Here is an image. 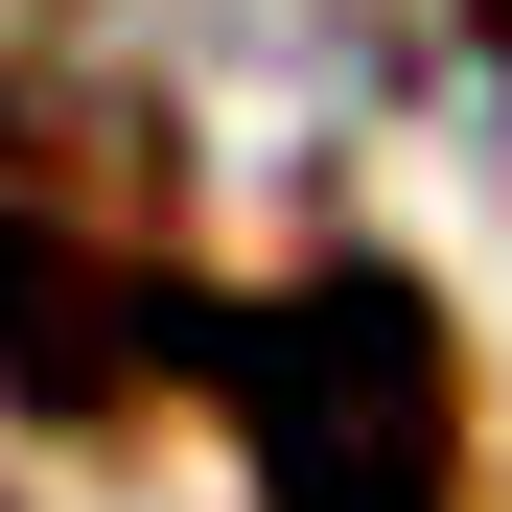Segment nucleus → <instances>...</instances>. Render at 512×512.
Segmentation results:
<instances>
[{
	"mask_svg": "<svg viewBox=\"0 0 512 512\" xmlns=\"http://www.w3.org/2000/svg\"><path fill=\"white\" fill-rule=\"evenodd\" d=\"M210 396L280 512H466V350L396 256H326L280 303H210Z\"/></svg>",
	"mask_w": 512,
	"mask_h": 512,
	"instance_id": "obj_1",
	"label": "nucleus"
},
{
	"mask_svg": "<svg viewBox=\"0 0 512 512\" xmlns=\"http://www.w3.org/2000/svg\"><path fill=\"white\" fill-rule=\"evenodd\" d=\"M163 373H210V303L94 256V233H47V210H0V396L24 419H117Z\"/></svg>",
	"mask_w": 512,
	"mask_h": 512,
	"instance_id": "obj_2",
	"label": "nucleus"
}]
</instances>
